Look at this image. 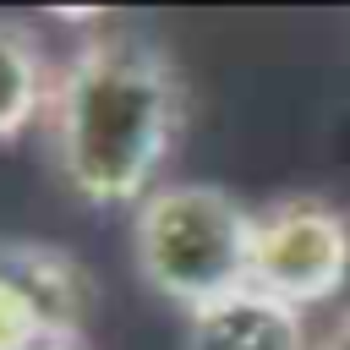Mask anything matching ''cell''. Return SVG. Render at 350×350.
<instances>
[{
	"mask_svg": "<svg viewBox=\"0 0 350 350\" xmlns=\"http://www.w3.org/2000/svg\"><path fill=\"white\" fill-rule=\"evenodd\" d=\"M180 137V77L137 33L82 38L44 104V142L60 180L98 208H137Z\"/></svg>",
	"mask_w": 350,
	"mask_h": 350,
	"instance_id": "1",
	"label": "cell"
},
{
	"mask_svg": "<svg viewBox=\"0 0 350 350\" xmlns=\"http://www.w3.org/2000/svg\"><path fill=\"white\" fill-rule=\"evenodd\" d=\"M131 257L148 290L197 312L252 273V208L208 180H164L131 208Z\"/></svg>",
	"mask_w": 350,
	"mask_h": 350,
	"instance_id": "2",
	"label": "cell"
},
{
	"mask_svg": "<svg viewBox=\"0 0 350 350\" xmlns=\"http://www.w3.org/2000/svg\"><path fill=\"white\" fill-rule=\"evenodd\" d=\"M350 279V219L312 191L252 208V273L246 284L306 312Z\"/></svg>",
	"mask_w": 350,
	"mask_h": 350,
	"instance_id": "3",
	"label": "cell"
},
{
	"mask_svg": "<svg viewBox=\"0 0 350 350\" xmlns=\"http://www.w3.org/2000/svg\"><path fill=\"white\" fill-rule=\"evenodd\" d=\"M93 284L82 262L44 241H0V350L82 339Z\"/></svg>",
	"mask_w": 350,
	"mask_h": 350,
	"instance_id": "4",
	"label": "cell"
},
{
	"mask_svg": "<svg viewBox=\"0 0 350 350\" xmlns=\"http://www.w3.org/2000/svg\"><path fill=\"white\" fill-rule=\"evenodd\" d=\"M317 339L306 334V312L241 284L197 312H186L180 350H312Z\"/></svg>",
	"mask_w": 350,
	"mask_h": 350,
	"instance_id": "5",
	"label": "cell"
},
{
	"mask_svg": "<svg viewBox=\"0 0 350 350\" xmlns=\"http://www.w3.org/2000/svg\"><path fill=\"white\" fill-rule=\"evenodd\" d=\"M49 88H55V60L44 55L38 33L27 22L0 16V142L44 120Z\"/></svg>",
	"mask_w": 350,
	"mask_h": 350,
	"instance_id": "6",
	"label": "cell"
},
{
	"mask_svg": "<svg viewBox=\"0 0 350 350\" xmlns=\"http://www.w3.org/2000/svg\"><path fill=\"white\" fill-rule=\"evenodd\" d=\"M312 350H350V312H339L323 334H317V345Z\"/></svg>",
	"mask_w": 350,
	"mask_h": 350,
	"instance_id": "7",
	"label": "cell"
},
{
	"mask_svg": "<svg viewBox=\"0 0 350 350\" xmlns=\"http://www.w3.org/2000/svg\"><path fill=\"white\" fill-rule=\"evenodd\" d=\"M33 350H88L82 339H44V345H33Z\"/></svg>",
	"mask_w": 350,
	"mask_h": 350,
	"instance_id": "8",
	"label": "cell"
}]
</instances>
